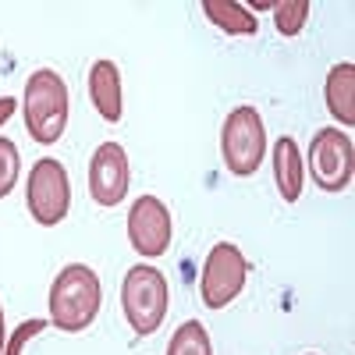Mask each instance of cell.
<instances>
[{"label":"cell","mask_w":355,"mask_h":355,"mask_svg":"<svg viewBox=\"0 0 355 355\" xmlns=\"http://www.w3.org/2000/svg\"><path fill=\"white\" fill-rule=\"evenodd\" d=\"M103 302V288L93 266L68 263L50 284V323L64 334H78L93 327Z\"/></svg>","instance_id":"obj_1"},{"label":"cell","mask_w":355,"mask_h":355,"mask_svg":"<svg viewBox=\"0 0 355 355\" xmlns=\"http://www.w3.org/2000/svg\"><path fill=\"white\" fill-rule=\"evenodd\" d=\"M25 128L40 146H53L68 128V85L53 68H40L25 78L21 96Z\"/></svg>","instance_id":"obj_2"},{"label":"cell","mask_w":355,"mask_h":355,"mask_svg":"<svg viewBox=\"0 0 355 355\" xmlns=\"http://www.w3.org/2000/svg\"><path fill=\"white\" fill-rule=\"evenodd\" d=\"M121 309H125V320L128 327L139 334V338H150L164 327V316L171 309V284L167 277L150 263H139L125 274V284H121Z\"/></svg>","instance_id":"obj_3"},{"label":"cell","mask_w":355,"mask_h":355,"mask_svg":"<svg viewBox=\"0 0 355 355\" xmlns=\"http://www.w3.org/2000/svg\"><path fill=\"white\" fill-rule=\"evenodd\" d=\"M220 157L234 178H249L266 157V128L256 107H234L220 128Z\"/></svg>","instance_id":"obj_4"},{"label":"cell","mask_w":355,"mask_h":355,"mask_svg":"<svg viewBox=\"0 0 355 355\" xmlns=\"http://www.w3.org/2000/svg\"><path fill=\"white\" fill-rule=\"evenodd\" d=\"M25 206H28V217H33L40 227H57L68 217L71 182H68V171H64L61 160L43 157V160L33 164L28 185H25Z\"/></svg>","instance_id":"obj_5"},{"label":"cell","mask_w":355,"mask_h":355,"mask_svg":"<svg viewBox=\"0 0 355 355\" xmlns=\"http://www.w3.org/2000/svg\"><path fill=\"white\" fill-rule=\"evenodd\" d=\"M249 281V263L234 242H217L202 263L199 277V299L206 309H227L242 295Z\"/></svg>","instance_id":"obj_6"},{"label":"cell","mask_w":355,"mask_h":355,"mask_svg":"<svg viewBox=\"0 0 355 355\" xmlns=\"http://www.w3.org/2000/svg\"><path fill=\"white\" fill-rule=\"evenodd\" d=\"M306 171L313 174V185L323 192H345L355 174V146L341 128H320L309 142Z\"/></svg>","instance_id":"obj_7"},{"label":"cell","mask_w":355,"mask_h":355,"mask_svg":"<svg viewBox=\"0 0 355 355\" xmlns=\"http://www.w3.org/2000/svg\"><path fill=\"white\" fill-rule=\"evenodd\" d=\"M174 239V220L164 199L157 196H139L128 210V242L142 259H157L171 249Z\"/></svg>","instance_id":"obj_8"},{"label":"cell","mask_w":355,"mask_h":355,"mask_svg":"<svg viewBox=\"0 0 355 355\" xmlns=\"http://www.w3.org/2000/svg\"><path fill=\"white\" fill-rule=\"evenodd\" d=\"M128 157L117 142L96 146L93 160H89V196L96 199V206L114 210L117 202L128 196Z\"/></svg>","instance_id":"obj_9"},{"label":"cell","mask_w":355,"mask_h":355,"mask_svg":"<svg viewBox=\"0 0 355 355\" xmlns=\"http://www.w3.org/2000/svg\"><path fill=\"white\" fill-rule=\"evenodd\" d=\"M89 96H93V107L96 114L103 117L107 125H117L125 114V103H121V68L114 61H96L93 71H89Z\"/></svg>","instance_id":"obj_10"},{"label":"cell","mask_w":355,"mask_h":355,"mask_svg":"<svg viewBox=\"0 0 355 355\" xmlns=\"http://www.w3.org/2000/svg\"><path fill=\"white\" fill-rule=\"evenodd\" d=\"M274 182L284 202H299L302 189H306V164L299 153V142L291 135H281L274 142Z\"/></svg>","instance_id":"obj_11"},{"label":"cell","mask_w":355,"mask_h":355,"mask_svg":"<svg viewBox=\"0 0 355 355\" xmlns=\"http://www.w3.org/2000/svg\"><path fill=\"white\" fill-rule=\"evenodd\" d=\"M323 96H327V110L331 117L345 128L355 125V64H334L327 71V82H323Z\"/></svg>","instance_id":"obj_12"},{"label":"cell","mask_w":355,"mask_h":355,"mask_svg":"<svg viewBox=\"0 0 355 355\" xmlns=\"http://www.w3.org/2000/svg\"><path fill=\"white\" fill-rule=\"evenodd\" d=\"M199 8L227 36H256L259 33V21H256V15H249L245 4H234V0H202Z\"/></svg>","instance_id":"obj_13"},{"label":"cell","mask_w":355,"mask_h":355,"mask_svg":"<svg viewBox=\"0 0 355 355\" xmlns=\"http://www.w3.org/2000/svg\"><path fill=\"white\" fill-rule=\"evenodd\" d=\"M167 355H214L210 334H206V327H202L199 320H185L182 327L171 334Z\"/></svg>","instance_id":"obj_14"},{"label":"cell","mask_w":355,"mask_h":355,"mask_svg":"<svg viewBox=\"0 0 355 355\" xmlns=\"http://www.w3.org/2000/svg\"><path fill=\"white\" fill-rule=\"evenodd\" d=\"M270 11H274V25H277L281 36H299L306 28V21H309L313 4L309 0H281V4H274Z\"/></svg>","instance_id":"obj_15"},{"label":"cell","mask_w":355,"mask_h":355,"mask_svg":"<svg viewBox=\"0 0 355 355\" xmlns=\"http://www.w3.org/2000/svg\"><path fill=\"white\" fill-rule=\"evenodd\" d=\"M18 174H21V157H18V146L11 139L0 135V199L11 196V189L18 185Z\"/></svg>","instance_id":"obj_16"},{"label":"cell","mask_w":355,"mask_h":355,"mask_svg":"<svg viewBox=\"0 0 355 355\" xmlns=\"http://www.w3.org/2000/svg\"><path fill=\"white\" fill-rule=\"evenodd\" d=\"M50 327V320H25L21 327L8 338V348H4V355H21L25 352V345H28V338H36V334H43Z\"/></svg>","instance_id":"obj_17"},{"label":"cell","mask_w":355,"mask_h":355,"mask_svg":"<svg viewBox=\"0 0 355 355\" xmlns=\"http://www.w3.org/2000/svg\"><path fill=\"white\" fill-rule=\"evenodd\" d=\"M15 107H18V100H11V96H0V125H8V121H11Z\"/></svg>","instance_id":"obj_18"},{"label":"cell","mask_w":355,"mask_h":355,"mask_svg":"<svg viewBox=\"0 0 355 355\" xmlns=\"http://www.w3.org/2000/svg\"><path fill=\"white\" fill-rule=\"evenodd\" d=\"M8 348V327H4V306H0V355Z\"/></svg>","instance_id":"obj_19"},{"label":"cell","mask_w":355,"mask_h":355,"mask_svg":"<svg viewBox=\"0 0 355 355\" xmlns=\"http://www.w3.org/2000/svg\"><path fill=\"white\" fill-rule=\"evenodd\" d=\"M309 355H313V352H309Z\"/></svg>","instance_id":"obj_20"}]
</instances>
